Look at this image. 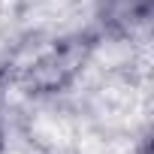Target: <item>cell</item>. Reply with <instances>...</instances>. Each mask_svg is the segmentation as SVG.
<instances>
[{"label": "cell", "instance_id": "6da1fadb", "mask_svg": "<svg viewBox=\"0 0 154 154\" xmlns=\"http://www.w3.org/2000/svg\"><path fill=\"white\" fill-rule=\"evenodd\" d=\"M91 51V36H75V39H63L57 48H51L45 57H39V63L30 72V85L39 91H54L60 85H66L75 69L85 63Z\"/></svg>", "mask_w": 154, "mask_h": 154}, {"label": "cell", "instance_id": "7a4b0ae2", "mask_svg": "<svg viewBox=\"0 0 154 154\" xmlns=\"http://www.w3.org/2000/svg\"><path fill=\"white\" fill-rule=\"evenodd\" d=\"M151 12V0H100V21L115 33H130Z\"/></svg>", "mask_w": 154, "mask_h": 154}, {"label": "cell", "instance_id": "3957f363", "mask_svg": "<svg viewBox=\"0 0 154 154\" xmlns=\"http://www.w3.org/2000/svg\"><path fill=\"white\" fill-rule=\"evenodd\" d=\"M0 148H3V127H0Z\"/></svg>", "mask_w": 154, "mask_h": 154}]
</instances>
